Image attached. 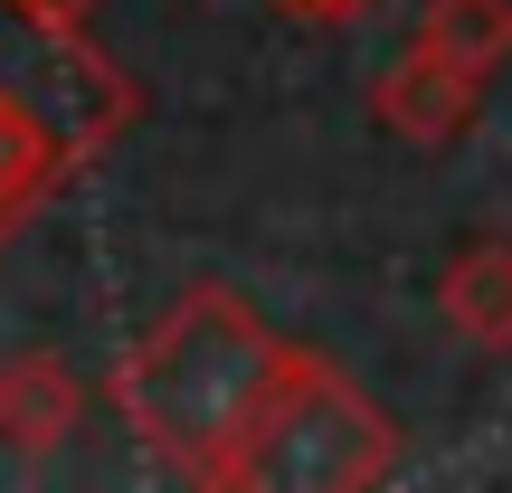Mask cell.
I'll return each mask as SVG.
<instances>
[{
    "mask_svg": "<svg viewBox=\"0 0 512 493\" xmlns=\"http://www.w3.org/2000/svg\"><path fill=\"white\" fill-rule=\"evenodd\" d=\"M418 48L446 57L456 76H475V86H494L512 67V0H427Z\"/></svg>",
    "mask_w": 512,
    "mask_h": 493,
    "instance_id": "cell-7",
    "label": "cell"
},
{
    "mask_svg": "<svg viewBox=\"0 0 512 493\" xmlns=\"http://www.w3.org/2000/svg\"><path fill=\"white\" fill-rule=\"evenodd\" d=\"M275 351L285 342H275L228 285H190L181 304L124 351L114 408H124V427L162 465H181V475H200V484H228V456H238L256 399H266V380H275Z\"/></svg>",
    "mask_w": 512,
    "mask_h": 493,
    "instance_id": "cell-1",
    "label": "cell"
},
{
    "mask_svg": "<svg viewBox=\"0 0 512 493\" xmlns=\"http://www.w3.org/2000/svg\"><path fill=\"white\" fill-rule=\"evenodd\" d=\"M475 95H484L475 76H456L446 57H427L418 38H408V48H399V67L370 86V114H380L399 143H456V133L475 124Z\"/></svg>",
    "mask_w": 512,
    "mask_h": 493,
    "instance_id": "cell-3",
    "label": "cell"
},
{
    "mask_svg": "<svg viewBox=\"0 0 512 493\" xmlns=\"http://www.w3.org/2000/svg\"><path fill=\"white\" fill-rule=\"evenodd\" d=\"M19 19H29V29H86V10L95 0H10Z\"/></svg>",
    "mask_w": 512,
    "mask_h": 493,
    "instance_id": "cell-8",
    "label": "cell"
},
{
    "mask_svg": "<svg viewBox=\"0 0 512 493\" xmlns=\"http://www.w3.org/2000/svg\"><path fill=\"white\" fill-rule=\"evenodd\" d=\"M399 465V437L389 418L323 361V351L285 342L275 351V380L256 399L238 456H228V484H380Z\"/></svg>",
    "mask_w": 512,
    "mask_h": 493,
    "instance_id": "cell-2",
    "label": "cell"
},
{
    "mask_svg": "<svg viewBox=\"0 0 512 493\" xmlns=\"http://www.w3.org/2000/svg\"><path fill=\"white\" fill-rule=\"evenodd\" d=\"M67 427H76V370L57 361V351H19V361L0 370V437H10L19 456H48Z\"/></svg>",
    "mask_w": 512,
    "mask_h": 493,
    "instance_id": "cell-5",
    "label": "cell"
},
{
    "mask_svg": "<svg viewBox=\"0 0 512 493\" xmlns=\"http://www.w3.org/2000/svg\"><path fill=\"white\" fill-rule=\"evenodd\" d=\"M437 304H446V323H456L475 351H512V247L503 238H475L456 266H446Z\"/></svg>",
    "mask_w": 512,
    "mask_h": 493,
    "instance_id": "cell-6",
    "label": "cell"
},
{
    "mask_svg": "<svg viewBox=\"0 0 512 493\" xmlns=\"http://www.w3.org/2000/svg\"><path fill=\"white\" fill-rule=\"evenodd\" d=\"M67 162H76V152L57 143V124L29 105V95L0 86V238H10L38 200H48V181H57Z\"/></svg>",
    "mask_w": 512,
    "mask_h": 493,
    "instance_id": "cell-4",
    "label": "cell"
},
{
    "mask_svg": "<svg viewBox=\"0 0 512 493\" xmlns=\"http://www.w3.org/2000/svg\"><path fill=\"white\" fill-rule=\"evenodd\" d=\"M266 10H285V19H313V29H342V19H361L370 0H266Z\"/></svg>",
    "mask_w": 512,
    "mask_h": 493,
    "instance_id": "cell-9",
    "label": "cell"
}]
</instances>
